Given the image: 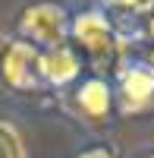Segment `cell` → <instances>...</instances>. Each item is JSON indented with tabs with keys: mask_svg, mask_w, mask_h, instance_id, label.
Returning <instances> with one entry per match:
<instances>
[{
	"mask_svg": "<svg viewBox=\"0 0 154 158\" xmlns=\"http://www.w3.org/2000/svg\"><path fill=\"white\" fill-rule=\"evenodd\" d=\"M69 108L88 127H104L113 117V111H117L113 85L107 82V76H98L94 73L91 79H85V82H75L72 95H69Z\"/></svg>",
	"mask_w": 154,
	"mask_h": 158,
	"instance_id": "obj_4",
	"label": "cell"
},
{
	"mask_svg": "<svg viewBox=\"0 0 154 158\" xmlns=\"http://www.w3.org/2000/svg\"><path fill=\"white\" fill-rule=\"evenodd\" d=\"M75 158H123L117 149H110V146H88V149H82Z\"/></svg>",
	"mask_w": 154,
	"mask_h": 158,
	"instance_id": "obj_9",
	"label": "cell"
},
{
	"mask_svg": "<svg viewBox=\"0 0 154 158\" xmlns=\"http://www.w3.org/2000/svg\"><path fill=\"white\" fill-rule=\"evenodd\" d=\"M148 63H151V67H154V48L148 51Z\"/></svg>",
	"mask_w": 154,
	"mask_h": 158,
	"instance_id": "obj_12",
	"label": "cell"
},
{
	"mask_svg": "<svg viewBox=\"0 0 154 158\" xmlns=\"http://www.w3.org/2000/svg\"><path fill=\"white\" fill-rule=\"evenodd\" d=\"M145 158H154V155H145Z\"/></svg>",
	"mask_w": 154,
	"mask_h": 158,
	"instance_id": "obj_13",
	"label": "cell"
},
{
	"mask_svg": "<svg viewBox=\"0 0 154 158\" xmlns=\"http://www.w3.org/2000/svg\"><path fill=\"white\" fill-rule=\"evenodd\" d=\"M117 79L120 82L113 89V98L120 114L132 117L154 108V67L148 60H126L117 70Z\"/></svg>",
	"mask_w": 154,
	"mask_h": 158,
	"instance_id": "obj_3",
	"label": "cell"
},
{
	"mask_svg": "<svg viewBox=\"0 0 154 158\" xmlns=\"http://www.w3.org/2000/svg\"><path fill=\"white\" fill-rule=\"evenodd\" d=\"M38 54H41V48H35L25 38L10 41L6 54H3V63H0V79L16 92L41 89V79H38Z\"/></svg>",
	"mask_w": 154,
	"mask_h": 158,
	"instance_id": "obj_6",
	"label": "cell"
},
{
	"mask_svg": "<svg viewBox=\"0 0 154 158\" xmlns=\"http://www.w3.org/2000/svg\"><path fill=\"white\" fill-rule=\"evenodd\" d=\"M110 10H117L120 16H132V19H142L145 13L151 10V0H107Z\"/></svg>",
	"mask_w": 154,
	"mask_h": 158,
	"instance_id": "obj_8",
	"label": "cell"
},
{
	"mask_svg": "<svg viewBox=\"0 0 154 158\" xmlns=\"http://www.w3.org/2000/svg\"><path fill=\"white\" fill-rule=\"evenodd\" d=\"M142 19H145V29H148V35L154 38V0H151V10L145 13V16H142Z\"/></svg>",
	"mask_w": 154,
	"mask_h": 158,
	"instance_id": "obj_10",
	"label": "cell"
},
{
	"mask_svg": "<svg viewBox=\"0 0 154 158\" xmlns=\"http://www.w3.org/2000/svg\"><path fill=\"white\" fill-rule=\"evenodd\" d=\"M82 51L66 44L57 48H44L38 54V79H41V89H72L82 76Z\"/></svg>",
	"mask_w": 154,
	"mask_h": 158,
	"instance_id": "obj_5",
	"label": "cell"
},
{
	"mask_svg": "<svg viewBox=\"0 0 154 158\" xmlns=\"http://www.w3.org/2000/svg\"><path fill=\"white\" fill-rule=\"evenodd\" d=\"M0 158H25V146H22L19 130L6 120H0Z\"/></svg>",
	"mask_w": 154,
	"mask_h": 158,
	"instance_id": "obj_7",
	"label": "cell"
},
{
	"mask_svg": "<svg viewBox=\"0 0 154 158\" xmlns=\"http://www.w3.org/2000/svg\"><path fill=\"white\" fill-rule=\"evenodd\" d=\"M69 35L79 44V51H85L88 60L98 76H104L107 70L117 73L123 67V51H126V35L117 32V25L107 19L104 10H82L75 13L69 22Z\"/></svg>",
	"mask_w": 154,
	"mask_h": 158,
	"instance_id": "obj_1",
	"label": "cell"
},
{
	"mask_svg": "<svg viewBox=\"0 0 154 158\" xmlns=\"http://www.w3.org/2000/svg\"><path fill=\"white\" fill-rule=\"evenodd\" d=\"M10 41H13V38H6V35H0V63H3V54H6V48H10Z\"/></svg>",
	"mask_w": 154,
	"mask_h": 158,
	"instance_id": "obj_11",
	"label": "cell"
},
{
	"mask_svg": "<svg viewBox=\"0 0 154 158\" xmlns=\"http://www.w3.org/2000/svg\"><path fill=\"white\" fill-rule=\"evenodd\" d=\"M69 13L47 3V0H38V3H29L19 13V35L25 41H32L35 48H57L69 41Z\"/></svg>",
	"mask_w": 154,
	"mask_h": 158,
	"instance_id": "obj_2",
	"label": "cell"
}]
</instances>
